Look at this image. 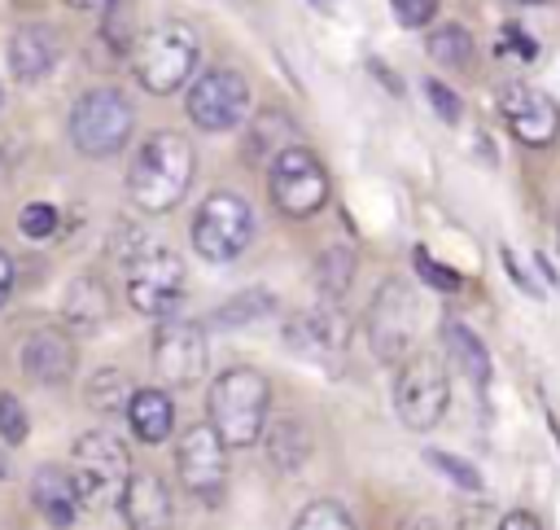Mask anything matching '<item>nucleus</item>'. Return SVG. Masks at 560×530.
<instances>
[{"mask_svg":"<svg viewBox=\"0 0 560 530\" xmlns=\"http://www.w3.org/2000/svg\"><path fill=\"white\" fill-rule=\"evenodd\" d=\"M131 377L122 372V368H101V372H92V381H88V403L96 407V412H122L127 407V399H131Z\"/></svg>","mask_w":560,"mask_h":530,"instance_id":"26","label":"nucleus"},{"mask_svg":"<svg viewBox=\"0 0 560 530\" xmlns=\"http://www.w3.org/2000/svg\"><path fill=\"white\" fill-rule=\"evenodd\" d=\"M22 232L26 237H35V241H44V237H52L57 232V206H48V201H31L26 210H22Z\"/></svg>","mask_w":560,"mask_h":530,"instance_id":"33","label":"nucleus"},{"mask_svg":"<svg viewBox=\"0 0 560 530\" xmlns=\"http://www.w3.org/2000/svg\"><path fill=\"white\" fill-rule=\"evenodd\" d=\"M192 66H197V35L184 22H158L131 48V70L140 88L153 96H171L175 88H184Z\"/></svg>","mask_w":560,"mask_h":530,"instance_id":"4","label":"nucleus"},{"mask_svg":"<svg viewBox=\"0 0 560 530\" xmlns=\"http://www.w3.org/2000/svg\"><path fill=\"white\" fill-rule=\"evenodd\" d=\"M184 110L201 131H232L249 114V83H245V74L214 66V70L192 79Z\"/></svg>","mask_w":560,"mask_h":530,"instance_id":"12","label":"nucleus"},{"mask_svg":"<svg viewBox=\"0 0 560 530\" xmlns=\"http://www.w3.org/2000/svg\"><path fill=\"white\" fill-rule=\"evenodd\" d=\"M411 267H416V276L424 280V289H438V293H455V289H464V276H459L455 267L438 263L424 245H416V250H411Z\"/></svg>","mask_w":560,"mask_h":530,"instance_id":"29","label":"nucleus"},{"mask_svg":"<svg viewBox=\"0 0 560 530\" xmlns=\"http://www.w3.org/2000/svg\"><path fill=\"white\" fill-rule=\"evenodd\" d=\"M13 276H18V272H13V258L0 250V307H4L9 293H13Z\"/></svg>","mask_w":560,"mask_h":530,"instance_id":"38","label":"nucleus"},{"mask_svg":"<svg viewBox=\"0 0 560 530\" xmlns=\"http://www.w3.org/2000/svg\"><path fill=\"white\" fill-rule=\"evenodd\" d=\"M499 53H508V57H516V61H534V57H538V44H534V35H525L516 22H508L503 35H499Z\"/></svg>","mask_w":560,"mask_h":530,"instance_id":"35","label":"nucleus"},{"mask_svg":"<svg viewBox=\"0 0 560 530\" xmlns=\"http://www.w3.org/2000/svg\"><path fill=\"white\" fill-rule=\"evenodd\" d=\"M61 315H66V324H74V329H101V324L109 320V289H105V280H101V276H79V280H70Z\"/></svg>","mask_w":560,"mask_h":530,"instance_id":"22","label":"nucleus"},{"mask_svg":"<svg viewBox=\"0 0 560 530\" xmlns=\"http://www.w3.org/2000/svg\"><path fill=\"white\" fill-rule=\"evenodd\" d=\"M184 293V263L166 245L136 250L127 258V302L140 315H166Z\"/></svg>","mask_w":560,"mask_h":530,"instance_id":"10","label":"nucleus"},{"mask_svg":"<svg viewBox=\"0 0 560 530\" xmlns=\"http://www.w3.org/2000/svg\"><path fill=\"white\" fill-rule=\"evenodd\" d=\"M262 438H267L271 464L284 469V473H298L306 464V456H311V434H306V425L298 416H280V420L262 425Z\"/></svg>","mask_w":560,"mask_h":530,"instance_id":"23","label":"nucleus"},{"mask_svg":"<svg viewBox=\"0 0 560 530\" xmlns=\"http://www.w3.org/2000/svg\"><path fill=\"white\" fill-rule=\"evenodd\" d=\"M284 145H293V123L280 110H262L249 127V153L254 158H276Z\"/></svg>","mask_w":560,"mask_h":530,"instance_id":"25","label":"nucleus"},{"mask_svg":"<svg viewBox=\"0 0 560 530\" xmlns=\"http://www.w3.org/2000/svg\"><path fill=\"white\" fill-rule=\"evenodd\" d=\"M499 530H542V526H538V517H534V512H525V508H512V512H503Z\"/></svg>","mask_w":560,"mask_h":530,"instance_id":"37","label":"nucleus"},{"mask_svg":"<svg viewBox=\"0 0 560 530\" xmlns=\"http://www.w3.org/2000/svg\"><path fill=\"white\" fill-rule=\"evenodd\" d=\"M26 434H31L26 407L18 403V394L0 390V438H4V442H26Z\"/></svg>","mask_w":560,"mask_h":530,"instance_id":"32","label":"nucleus"},{"mask_svg":"<svg viewBox=\"0 0 560 530\" xmlns=\"http://www.w3.org/2000/svg\"><path fill=\"white\" fill-rule=\"evenodd\" d=\"M442 477H451L455 486H464V491H481V473L468 464V460H459V456H451V451H429L424 456Z\"/></svg>","mask_w":560,"mask_h":530,"instance_id":"31","label":"nucleus"},{"mask_svg":"<svg viewBox=\"0 0 560 530\" xmlns=\"http://www.w3.org/2000/svg\"><path fill=\"white\" fill-rule=\"evenodd\" d=\"M267 403H271V381L258 368H223L206 394L210 429L219 434L223 447H254L267 425Z\"/></svg>","mask_w":560,"mask_h":530,"instance_id":"2","label":"nucleus"},{"mask_svg":"<svg viewBox=\"0 0 560 530\" xmlns=\"http://www.w3.org/2000/svg\"><path fill=\"white\" fill-rule=\"evenodd\" d=\"M175 473L184 482L188 495H197L201 504H219L228 491V447L219 442V434L210 429V420L188 425L175 442Z\"/></svg>","mask_w":560,"mask_h":530,"instance_id":"11","label":"nucleus"},{"mask_svg":"<svg viewBox=\"0 0 560 530\" xmlns=\"http://www.w3.org/2000/svg\"><path fill=\"white\" fill-rule=\"evenodd\" d=\"M394 4V18L402 22V26H429L433 22V13H438V0H389Z\"/></svg>","mask_w":560,"mask_h":530,"instance_id":"36","label":"nucleus"},{"mask_svg":"<svg viewBox=\"0 0 560 530\" xmlns=\"http://www.w3.org/2000/svg\"><path fill=\"white\" fill-rule=\"evenodd\" d=\"M22 372L35 385H66L74 372V342L66 329L44 324L22 342Z\"/></svg>","mask_w":560,"mask_h":530,"instance_id":"16","label":"nucleus"},{"mask_svg":"<svg viewBox=\"0 0 560 530\" xmlns=\"http://www.w3.org/2000/svg\"><path fill=\"white\" fill-rule=\"evenodd\" d=\"M267 193H271V206L289 219H311L324 201H328V171L324 162L302 149L298 140L284 145L271 166H267Z\"/></svg>","mask_w":560,"mask_h":530,"instance_id":"6","label":"nucleus"},{"mask_svg":"<svg viewBox=\"0 0 560 530\" xmlns=\"http://www.w3.org/2000/svg\"><path fill=\"white\" fill-rule=\"evenodd\" d=\"M416 324H420V302L411 293L407 280H385L368 307V337H372V350L376 359L385 364H398L402 355L416 350Z\"/></svg>","mask_w":560,"mask_h":530,"instance_id":"9","label":"nucleus"},{"mask_svg":"<svg viewBox=\"0 0 560 530\" xmlns=\"http://www.w3.org/2000/svg\"><path fill=\"white\" fill-rule=\"evenodd\" d=\"M284 342L293 355L311 359V364H328L346 350L350 342V324L346 315L337 311V302H319V307H306L298 315H289L284 324Z\"/></svg>","mask_w":560,"mask_h":530,"instance_id":"15","label":"nucleus"},{"mask_svg":"<svg viewBox=\"0 0 560 530\" xmlns=\"http://www.w3.org/2000/svg\"><path fill=\"white\" fill-rule=\"evenodd\" d=\"M153 368L166 385H192L206 377V329L192 320H166L153 333Z\"/></svg>","mask_w":560,"mask_h":530,"instance_id":"13","label":"nucleus"},{"mask_svg":"<svg viewBox=\"0 0 560 530\" xmlns=\"http://www.w3.org/2000/svg\"><path fill=\"white\" fill-rule=\"evenodd\" d=\"M136 127V110L118 88H88L70 110V140L83 158H114Z\"/></svg>","mask_w":560,"mask_h":530,"instance_id":"5","label":"nucleus"},{"mask_svg":"<svg viewBox=\"0 0 560 530\" xmlns=\"http://www.w3.org/2000/svg\"><path fill=\"white\" fill-rule=\"evenodd\" d=\"M521 4H538V0H521Z\"/></svg>","mask_w":560,"mask_h":530,"instance_id":"42","label":"nucleus"},{"mask_svg":"<svg viewBox=\"0 0 560 530\" xmlns=\"http://www.w3.org/2000/svg\"><path fill=\"white\" fill-rule=\"evenodd\" d=\"M293 530H354V521H350V512H346L341 504L315 499V504H306V508L298 512Z\"/></svg>","mask_w":560,"mask_h":530,"instance_id":"30","label":"nucleus"},{"mask_svg":"<svg viewBox=\"0 0 560 530\" xmlns=\"http://www.w3.org/2000/svg\"><path fill=\"white\" fill-rule=\"evenodd\" d=\"M429 57H433L438 66L464 70V66L472 61V35H468L464 26H455V22H446V26H438V31L429 35Z\"/></svg>","mask_w":560,"mask_h":530,"instance_id":"27","label":"nucleus"},{"mask_svg":"<svg viewBox=\"0 0 560 530\" xmlns=\"http://www.w3.org/2000/svg\"><path fill=\"white\" fill-rule=\"evenodd\" d=\"M0 477H4V460H0Z\"/></svg>","mask_w":560,"mask_h":530,"instance_id":"41","label":"nucleus"},{"mask_svg":"<svg viewBox=\"0 0 560 530\" xmlns=\"http://www.w3.org/2000/svg\"><path fill=\"white\" fill-rule=\"evenodd\" d=\"M122 412H127V425H131V434H136L140 442H166L171 429H175V403H171V394L158 390V385L131 390V399H127Z\"/></svg>","mask_w":560,"mask_h":530,"instance_id":"20","label":"nucleus"},{"mask_svg":"<svg viewBox=\"0 0 560 530\" xmlns=\"http://www.w3.org/2000/svg\"><path fill=\"white\" fill-rule=\"evenodd\" d=\"M354 280V254L350 250H328L315 267V285L324 293V302H341V293L350 289Z\"/></svg>","mask_w":560,"mask_h":530,"instance_id":"28","label":"nucleus"},{"mask_svg":"<svg viewBox=\"0 0 560 530\" xmlns=\"http://www.w3.org/2000/svg\"><path fill=\"white\" fill-rule=\"evenodd\" d=\"M66 4H74V9H105L109 0H66Z\"/></svg>","mask_w":560,"mask_h":530,"instance_id":"39","label":"nucleus"},{"mask_svg":"<svg viewBox=\"0 0 560 530\" xmlns=\"http://www.w3.org/2000/svg\"><path fill=\"white\" fill-rule=\"evenodd\" d=\"M442 342H446L455 368L472 381V390H486L490 385V350H486V342L464 320H455V315L442 320Z\"/></svg>","mask_w":560,"mask_h":530,"instance_id":"21","label":"nucleus"},{"mask_svg":"<svg viewBox=\"0 0 560 530\" xmlns=\"http://www.w3.org/2000/svg\"><path fill=\"white\" fill-rule=\"evenodd\" d=\"M451 385H446V368L438 355L429 350H411L398 359V377H394V407L402 416L407 429H433L446 412Z\"/></svg>","mask_w":560,"mask_h":530,"instance_id":"8","label":"nucleus"},{"mask_svg":"<svg viewBox=\"0 0 560 530\" xmlns=\"http://www.w3.org/2000/svg\"><path fill=\"white\" fill-rule=\"evenodd\" d=\"M192 171H197L192 145L179 131H153L140 140L127 166V193L144 215H166L184 201Z\"/></svg>","mask_w":560,"mask_h":530,"instance_id":"1","label":"nucleus"},{"mask_svg":"<svg viewBox=\"0 0 560 530\" xmlns=\"http://www.w3.org/2000/svg\"><path fill=\"white\" fill-rule=\"evenodd\" d=\"M118 512L127 530H171V486L158 473H131L118 495Z\"/></svg>","mask_w":560,"mask_h":530,"instance_id":"17","label":"nucleus"},{"mask_svg":"<svg viewBox=\"0 0 560 530\" xmlns=\"http://www.w3.org/2000/svg\"><path fill=\"white\" fill-rule=\"evenodd\" d=\"M276 311V298L267 293V289H245V293H236L232 302H223L214 315H210V324L214 329H241V324H254V320H262V315H271Z\"/></svg>","mask_w":560,"mask_h":530,"instance_id":"24","label":"nucleus"},{"mask_svg":"<svg viewBox=\"0 0 560 530\" xmlns=\"http://www.w3.org/2000/svg\"><path fill=\"white\" fill-rule=\"evenodd\" d=\"M556 241H560V219H556Z\"/></svg>","mask_w":560,"mask_h":530,"instance_id":"40","label":"nucleus"},{"mask_svg":"<svg viewBox=\"0 0 560 530\" xmlns=\"http://www.w3.org/2000/svg\"><path fill=\"white\" fill-rule=\"evenodd\" d=\"M70 486H74V499H79V512L83 508H109L118 504L127 477H131V456L122 447V438L105 434V429H92L74 442L70 451Z\"/></svg>","mask_w":560,"mask_h":530,"instance_id":"3","label":"nucleus"},{"mask_svg":"<svg viewBox=\"0 0 560 530\" xmlns=\"http://www.w3.org/2000/svg\"><path fill=\"white\" fill-rule=\"evenodd\" d=\"M424 96H429V105H433V114H438L442 123H455V118H459V110H464V105H459V96H455L442 79H424Z\"/></svg>","mask_w":560,"mask_h":530,"instance_id":"34","label":"nucleus"},{"mask_svg":"<svg viewBox=\"0 0 560 530\" xmlns=\"http://www.w3.org/2000/svg\"><path fill=\"white\" fill-rule=\"evenodd\" d=\"M254 241V210L236 193H210L192 215V250L206 263H232Z\"/></svg>","mask_w":560,"mask_h":530,"instance_id":"7","label":"nucleus"},{"mask_svg":"<svg viewBox=\"0 0 560 530\" xmlns=\"http://www.w3.org/2000/svg\"><path fill=\"white\" fill-rule=\"evenodd\" d=\"M61 57V44L48 26H18L9 39V70L18 83H35L44 79Z\"/></svg>","mask_w":560,"mask_h":530,"instance_id":"18","label":"nucleus"},{"mask_svg":"<svg viewBox=\"0 0 560 530\" xmlns=\"http://www.w3.org/2000/svg\"><path fill=\"white\" fill-rule=\"evenodd\" d=\"M499 114H503L508 131H512L521 145L542 149V145H551V140L560 136V105H556L547 92L529 88V83H508V88L499 92Z\"/></svg>","mask_w":560,"mask_h":530,"instance_id":"14","label":"nucleus"},{"mask_svg":"<svg viewBox=\"0 0 560 530\" xmlns=\"http://www.w3.org/2000/svg\"><path fill=\"white\" fill-rule=\"evenodd\" d=\"M31 504H35V512H39L48 526H57V530H66V526L79 517V499H74L70 473L57 469V464H39V469H35V477H31Z\"/></svg>","mask_w":560,"mask_h":530,"instance_id":"19","label":"nucleus"}]
</instances>
